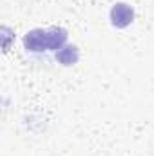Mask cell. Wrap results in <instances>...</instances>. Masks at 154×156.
Wrapping results in <instances>:
<instances>
[{
    "mask_svg": "<svg viewBox=\"0 0 154 156\" xmlns=\"http://www.w3.org/2000/svg\"><path fill=\"white\" fill-rule=\"evenodd\" d=\"M109 16H111V24H113L114 27L123 29V27H127V26L132 24V20H134V11H132V7H131L129 4H121V2H120V4H114V5H113Z\"/></svg>",
    "mask_w": 154,
    "mask_h": 156,
    "instance_id": "7a4b0ae2",
    "label": "cell"
},
{
    "mask_svg": "<svg viewBox=\"0 0 154 156\" xmlns=\"http://www.w3.org/2000/svg\"><path fill=\"white\" fill-rule=\"evenodd\" d=\"M78 47L75 45H64L58 53H56V60L64 66H73L78 62Z\"/></svg>",
    "mask_w": 154,
    "mask_h": 156,
    "instance_id": "3957f363",
    "label": "cell"
},
{
    "mask_svg": "<svg viewBox=\"0 0 154 156\" xmlns=\"http://www.w3.org/2000/svg\"><path fill=\"white\" fill-rule=\"evenodd\" d=\"M67 42V31L62 27H49V29H33L26 33L24 47L31 53H47V51H60Z\"/></svg>",
    "mask_w": 154,
    "mask_h": 156,
    "instance_id": "6da1fadb",
    "label": "cell"
}]
</instances>
